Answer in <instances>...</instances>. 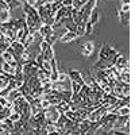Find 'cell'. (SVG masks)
<instances>
[{
  "mask_svg": "<svg viewBox=\"0 0 135 135\" xmlns=\"http://www.w3.org/2000/svg\"><path fill=\"white\" fill-rule=\"evenodd\" d=\"M118 55H119V53L116 51V49H114L109 45H103L100 51H99V60L100 61H108L111 65H115Z\"/></svg>",
  "mask_w": 135,
  "mask_h": 135,
  "instance_id": "1",
  "label": "cell"
},
{
  "mask_svg": "<svg viewBox=\"0 0 135 135\" xmlns=\"http://www.w3.org/2000/svg\"><path fill=\"white\" fill-rule=\"evenodd\" d=\"M112 130L122 131V132H127L128 134V115L127 116H118V119L114 123Z\"/></svg>",
  "mask_w": 135,
  "mask_h": 135,
  "instance_id": "2",
  "label": "cell"
},
{
  "mask_svg": "<svg viewBox=\"0 0 135 135\" xmlns=\"http://www.w3.org/2000/svg\"><path fill=\"white\" fill-rule=\"evenodd\" d=\"M43 112H45V116H46V120H50V122H55V120H57V118L60 116L58 111L55 109L54 105H50L49 108L43 109Z\"/></svg>",
  "mask_w": 135,
  "mask_h": 135,
  "instance_id": "3",
  "label": "cell"
},
{
  "mask_svg": "<svg viewBox=\"0 0 135 135\" xmlns=\"http://www.w3.org/2000/svg\"><path fill=\"white\" fill-rule=\"evenodd\" d=\"M95 51V43L92 41H86L81 45V53L84 57H89Z\"/></svg>",
  "mask_w": 135,
  "mask_h": 135,
  "instance_id": "4",
  "label": "cell"
},
{
  "mask_svg": "<svg viewBox=\"0 0 135 135\" xmlns=\"http://www.w3.org/2000/svg\"><path fill=\"white\" fill-rule=\"evenodd\" d=\"M68 77H69L70 81H73V83H77V84H80V85L84 84V81H83V73L78 72V70L70 69L69 72H68Z\"/></svg>",
  "mask_w": 135,
  "mask_h": 135,
  "instance_id": "5",
  "label": "cell"
},
{
  "mask_svg": "<svg viewBox=\"0 0 135 135\" xmlns=\"http://www.w3.org/2000/svg\"><path fill=\"white\" fill-rule=\"evenodd\" d=\"M9 47L11 49H12L18 55H22V54H23V51L26 50V47H25V45L23 43H22V42H19V41H12V42H11V45H9Z\"/></svg>",
  "mask_w": 135,
  "mask_h": 135,
  "instance_id": "6",
  "label": "cell"
},
{
  "mask_svg": "<svg viewBox=\"0 0 135 135\" xmlns=\"http://www.w3.org/2000/svg\"><path fill=\"white\" fill-rule=\"evenodd\" d=\"M38 32L41 34V37H43V38H47V37H50V35H53V34H54V28H53V26L42 25V26L39 27Z\"/></svg>",
  "mask_w": 135,
  "mask_h": 135,
  "instance_id": "7",
  "label": "cell"
},
{
  "mask_svg": "<svg viewBox=\"0 0 135 135\" xmlns=\"http://www.w3.org/2000/svg\"><path fill=\"white\" fill-rule=\"evenodd\" d=\"M76 38H77V34L74 31H66L62 37L58 38V41L62 43H69V42H73Z\"/></svg>",
  "mask_w": 135,
  "mask_h": 135,
  "instance_id": "8",
  "label": "cell"
},
{
  "mask_svg": "<svg viewBox=\"0 0 135 135\" xmlns=\"http://www.w3.org/2000/svg\"><path fill=\"white\" fill-rule=\"evenodd\" d=\"M115 66L120 68V69L128 68V60H127V57H124L123 54H120V53H119L118 58H116V61H115Z\"/></svg>",
  "mask_w": 135,
  "mask_h": 135,
  "instance_id": "9",
  "label": "cell"
},
{
  "mask_svg": "<svg viewBox=\"0 0 135 135\" xmlns=\"http://www.w3.org/2000/svg\"><path fill=\"white\" fill-rule=\"evenodd\" d=\"M55 109L58 111V114H65L66 111L70 109V105H69V101H65V100H61L57 105H54Z\"/></svg>",
  "mask_w": 135,
  "mask_h": 135,
  "instance_id": "10",
  "label": "cell"
},
{
  "mask_svg": "<svg viewBox=\"0 0 135 135\" xmlns=\"http://www.w3.org/2000/svg\"><path fill=\"white\" fill-rule=\"evenodd\" d=\"M0 58H2V61H4V62H7V64H9V65H12V66H16V65L19 64V62L14 58V55H12V54H9L8 51H6Z\"/></svg>",
  "mask_w": 135,
  "mask_h": 135,
  "instance_id": "11",
  "label": "cell"
},
{
  "mask_svg": "<svg viewBox=\"0 0 135 135\" xmlns=\"http://www.w3.org/2000/svg\"><path fill=\"white\" fill-rule=\"evenodd\" d=\"M118 80H120L122 83H124V84H128L130 83V69L128 68H124V69H122L119 77H118Z\"/></svg>",
  "mask_w": 135,
  "mask_h": 135,
  "instance_id": "12",
  "label": "cell"
},
{
  "mask_svg": "<svg viewBox=\"0 0 135 135\" xmlns=\"http://www.w3.org/2000/svg\"><path fill=\"white\" fill-rule=\"evenodd\" d=\"M41 54H42V57H43L45 61H50L51 58H54V50H53V46H49V47H46L45 50H42Z\"/></svg>",
  "mask_w": 135,
  "mask_h": 135,
  "instance_id": "13",
  "label": "cell"
},
{
  "mask_svg": "<svg viewBox=\"0 0 135 135\" xmlns=\"http://www.w3.org/2000/svg\"><path fill=\"white\" fill-rule=\"evenodd\" d=\"M22 95H20V92H19V89H12V91H9L8 93H7V100L9 101V103H12V101H15L18 97H20Z\"/></svg>",
  "mask_w": 135,
  "mask_h": 135,
  "instance_id": "14",
  "label": "cell"
},
{
  "mask_svg": "<svg viewBox=\"0 0 135 135\" xmlns=\"http://www.w3.org/2000/svg\"><path fill=\"white\" fill-rule=\"evenodd\" d=\"M119 20H120V23L123 26H127L128 25V22H130V12H123V11H119Z\"/></svg>",
  "mask_w": 135,
  "mask_h": 135,
  "instance_id": "15",
  "label": "cell"
},
{
  "mask_svg": "<svg viewBox=\"0 0 135 135\" xmlns=\"http://www.w3.org/2000/svg\"><path fill=\"white\" fill-rule=\"evenodd\" d=\"M99 19H100V15H99V11H97V8H95L92 12H91V15H89V19H88V22H91V23L95 26V25H97L99 23Z\"/></svg>",
  "mask_w": 135,
  "mask_h": 135,
  "instance_id": "16",
  "label": "cell"
},
{
  "mask_svg": "<svg viewBox=\"0 0 135 135\" xmlns=\"http://www.w3.org/2000/svg\"><path fill=\"white\" fill-rule=\"evenodd\" d=\"M100 119H101V115H100V112H99L97 109H93V111L89 112V115H88V120L91 122V123H93V122H99Z\"/></svg>",
  "mask_w": 135,
  "mask_h": 135,
  "instance_id": "17",
  "label": "cell"
},
{
  "mask_svg": "<svg viewBox=\"0 0 135 135\" xmlns=\"http://www.w3.org/2000/svg\"><path fill=\"white\" fill-rule=\"evenodd\" d=\"M43 128L46 130L47 132H55V131L58 132V127H57V124H55V122L46 120V124H45V127H43Z\"/></svg>",
  "mask_w": 135,
  "mask_h": 135,
  "instance_id": "18",
  "label": "cell"
},
{
  "mask_svg": "<svg viewBox=\"0 0 135 135\" xmlns=\"http://www.w3.org/2000/svg\"><path fill=\"white\" fill-rule=\"evenodd\" d=\"M4 3L8 6L9 11H12V9H16V8L22 7V3L19 2V0H4Z\"/></svg>",
  "mask_w": 135,
  "mask_h": 135,
  "instance_id": "19",
  "label": "cell"
},
{
  "mask_svg": "<svg viewBox=\"0 0 135 135\" xmlns=\"http://www.w3.org/2000/svg\"><path fill=\"white\" fill-rule=\"evenodd\" d=\"M76 34H77V37H81V35L85 34V22H80V23H77Z\"/></svg>",
  "mask_w": 135,
  "mask_h": 135,
  "instance_id": "20",
  "label": "cell"
},
{
  "mask_svg": "<svg viewBox=\"0 0 135 135\" xmlns=\"http://www.w3.org/2000/svg\"><path fill=\"white\" fill-rule=\"evenodd\" d=\"M115 112L118 114V116H127V115H130V105L128 107H120Z\"/></svg>",
  "mask_w": 135,
  "mask_h": 135,
  "instance_id": "21",
  "label": "cell"
},
{
  "mask_svg": "<svg viewBox=\"0 0 135 135\" xmlns=\"http://www.w3.org/2000/svg\"><path fill=\"white\" fill-rule=\"evenodd\" d=\"M72 7L73 8H76V9H80L83 6H85L86 3H88V0H72Z\"/></svg>",
  "mask_w": 135,
  "mask_h": 135,
  "instance_id": "22",
  "label": "cell"
},
{
  "mask_svg": "<svg viewBox=\"0 0 135 135\" xmlns=\"http://www.w3.org/2000/svg\"><path fill=\"white\" fill-rule=\"evenodd\" d=\"M93 28H95V26L91 23V22H86V23H85V34H84V35H91V34L93 32Z\"/></svg>",
  "mask_w": 135,
  "mask_h": 135,
  "instance_id": "23",
  "label": "cell"
},
{
  "mask_svg": "<svg viewBox=\"0 0 135 135\" xmlns=\"http://www.w3.org/2000/svg\"><path fill=\"white\" fill-rule=\"evenodd\" d=\"M0 105H2L3 108H6V107H12V103H9L6 96H0Z\"/></svg>",
  "mask_w": 135,
  "mask_h": 135,
  "instance_id": "24",
  "label": "cell"
},
{
  "mask_svg": "<svg viewBox=\"0 0 135 135\" xmlns=\"http://www.w3.org/2000/svg\"><path fill=\"white\" fill-rule=\"evenodd\" d=\"M80 89H81V85H80V84H77V83H73V81H72V86H70L72 93H78V92H80Z\"/></svg>",
  "mask_w": 135,
  "mask_h": 135,
  "instance_id": "25",
  "label": "cell"
},
{
  "mask_svg": "<svg viewBox=\"0 0 135 135\" xmlns=\"http://www.w3.org/2000/svg\"><path fill=\"white\" fill-rule=\"evenodd\" d=\"M41 68H42V69H45L46 72H51V64H50V61H43L42 65H41Z\"/></svg>",
  "mask_w": 135,
  "mask_h": 135,
  "instance_id": "26",
  "label": "cell"
},
{
  "mask_svg": "<svg viewBox=\"0 0 135 135\" xmlns=\"http://www.w3.org/2000/svg\"><path fill=\"white\" fill-rule=\"evenodd\" d=\"M8 119H9L11 122H18V120L20 119V114H18V112H12V114L8 116Z\"/></svg>",
  "mask_w": 135,
  "mask_h": 135,
  "instance_id": "27",
  "label": "cell"
},
{
  "mask_svg": "<svg viewBox=\"0 0 135 135\" xmlns=\"http://www.w3.org/2000/svg\"><path fill=\"white\" fill-rule=\"evenodd\" d=\"M41 107H42V109H46L50 107V103L45 97H41Z\"/></svg>",
  "mask_w": 135,
  "mask_h": 135,
  "instance_id": "28",
  "label": "cell"
},
{
  "mask_svg": "<svg viewBox=\"0 0 135 135\" xmlns=\"http://www.w3.org/2000/svg\"><path fill=\"white\" fill-rule=\"evenodd\" d=\"M7 47H8V45L6 43V42H3V43H0V57L7 51Z\"/></svg>",
  "mask_w": 135,
  "mask_h": 135,
  "instance_id": "29",
  "label": "cell"
},
{
  "mask_svg": "<svg viewBox=\"0 0 135 135\" xmlns=\"http://www.w3.org/2000/svg\"><path fill=\"white\" fill-rule=\"evenodd\" d=\"M66 78H69V77H68V74H65V73H61V72H60V74H58V81H60V83H64V81L66 80Z\"/></svg>",
  "mask_w": 135,
  "mask_h": 135,
  "instance_id": "30",
  "label": "cell"
},
{
  "mask_svg": "<svg viewBox=\"0 0 135 135\" xmlns=\"http://www.w3.org/2000/svg\"><path fill=\"white\" fill-rule=\"evenodd\" d=\"M120 11H123V12H130V4H123Z\"/></svg>",
  "mask_w": 135,
  "mask_h": 135,
  "instance_id": "31",
  "label": "cell"
},
{
  "mask_svg": "<svg viewBox=\"0 0 135 135\" xmlns=\"http://www.w3.org/2000/svg\"><path fill=\"white\" fill-rule=\"evenodd\" d=\"M72 0H64V2H62V6L64 7H72Z\"/></svg>",
  "mask_w": 135,
  "mask_h": 135,
  "instance_id": "32",
  "label": "cell"
},
{
  "mask_svg": "<svg viewBox=\"0 0 135 135\" xmlns=\"http://www.w3.org/2000/svg\"><path fill=\"white\" fill-rule=\"evenodd\" d=\"M111 132L114 134V135H128L127 132H122V131H116V130H112Z\"/></svg>",
  "mask_w": 135,
  "mask_h": 135,
  "instance_id": "33",
  "label": "cell"
},
{
  "mask_svg": "<svg viewBox=\"0 0 135 135\" xmlns=\"http://www.w3.org/2000/svg\"><path fill=\"white\" fill-rule=\"evenodd\" d=\"M4 41H6V37H4V34L0 31V43H3Z\"/></svg>",
  "mask_w": 135,
  "mask_h": 135,
  "instance_id": "34",
  "label": "cell"
},
{
  "mask_svg": "<svg viewBox=\"0 0 135 135\" xmlns=\"http://www.w3.org/2000/svg\"><path fill=\"white\" fill-rule=\"evenodd\" d=\"M47 135H60V134L55 131V132H47Z\"/></svg>",
  "mask_w": 135,
  "mask_h": 135,
  "instance_id": "35",
  "label": "cell"
},
{
  "mask_svg": "<svg viewBox=\"0 0 135 135\" xmlns=\"http://www.w3.org/2000/svg\"><path fill=\"white\" fill-rule=\"evenodd\" d=\"M122 3H123V4H128L130 0H122Z\"/></svg>",
  "mask_w": 135,
  "mask_h": 135,
  "instance_id": "36",
  "label": "cell"
},
{
  "mask_svg": "<svg viewBox=\"0 0 135 135\" xmlns=\"http://www.w3.org/2000/svg\"><path fill=\"white\" fill-rule=\"evenodd\" d=\"M2 109H3V107H2V105H0V111H2Z\"/></svg>",
  "mask_w": 135,
  "mask_h": 135,
  "instance_id": "37",
  "label": "cell"
},
{
  "mask_svg": "<svg viewBox=\"0 0 135 135\" xmlns=\"http://www.w3.org/2000/svg\"><path fill=\"white\" fill-rule=\"evenodd\" d=\"M2 91H3V89H0V93H2Z\"/></svg>",
  "mask_w": 135,
  "mask_h": 135,
  "instance_id": "38",
  "label": "cell"
}]
</instances>
